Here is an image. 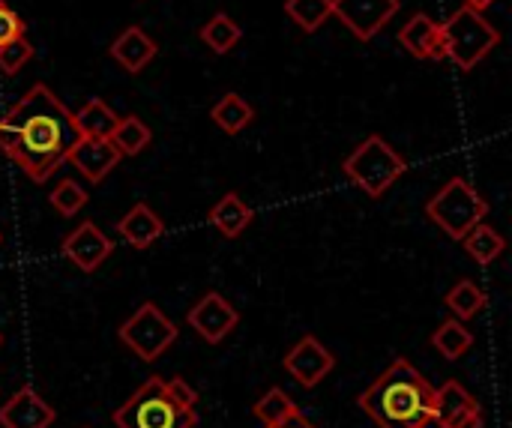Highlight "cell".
Returning a JSON list of instances; mask_svg holds the SVG:
<instances>
[{
  "label": "cell",
  "instance_id": "cell-1",
  "mask_svg": "<svg viewBox=\"0 0 512 428\" xmlns=\"http://www.w3.org/2000/svg\"><path fill=\"white\" fill-rule=\"evenodd\" d=\"M75 141L78 126L72 111L45 84H33L0 120V150L33 183H45L57 165L66 162Z\"/></svg>",
  "mask_w": 512,
  "mask_h": 428
},
{
  "label": "cell",
  "instance_id": "cell-2",
  "mask_svg": "<svg viewBox=\"0 0 512 428\" xmlns=\"http://www.w3.org/2000/svg\"><path fill=\"white\" fill-rule=\"evenodd\" d=\"M378 428H426L435 411V387L405 357L393 360L357 399Z\"/></svg>",
  "mask_w": 512,
  "mask_h": 428
},
{
  "label": "cell",
  "instance_id": "cell-3",
  "mask_svg": "<svg viewBox=\"0 0 512 428\" xmlns=\"http://www.w3.org/2000/svg\"><path fill=\"white\" fill-rule=\"evenodd\" d=\"M117 428H195L198 414L180 408L162 378H147L117 411H114Z\"/></svg>",
  "mask_w": 512,
  "mask_h": 428
},
{
  "label": "cell",
  "instance_id": "cell-4",
  "mask_svg": "<svg viewBox=\"0 0 512 428\" xmlns=\"http://www.w3.org/2000/svg\"><path fill=\"white\" fill-rule=\"evenodd\" d=\"M441 39H444V57H450L465 72L480 66L501 45V33L474 6L456 9L441 24Z\"/></svg>",
  "mask_w": 512,
  "mask_h": 428
},
{
  "label": "cell",
  "instance_id": "cell-5",
  "mask_svg": "<svg viewBox=\"0 0 512 428\" xmlns=\"http://www.w3.org/2000/svg\"><path fill=\"white\" fill-rule=\"evenodd\" d=\"M429 222H435L453 240H462L477 222L489 216V201L465 177H453L426 204Z\"/></svg>",
  "mask_w": 512,
  "mask_h": 428
},
{
  "label": "cell",
  "instance_id": "cell-6",
  "mask_svg": "<svg viewBox=\"0 0 512 428\" xmlns=\"http://www.w3.org/2000/svg\"><path fill=\"white\" fill-rule=\"evenodd\" d=\"M345 177L360 186L369 198H381L405 171L408 162L381 138V135H369L363 144H357V150L342 162Z\"/></svg>",
  "mask_w": 512,
  "mask_h": 428
},
{
  "label": "cell",
  "instance_id": "cell-7",
  "mask_svg": "<svg viewBox=\"0 0 512 428\" xmlns=\"http://www.w3.org/2000/svg\"><path fill=\"white\" fill-rule=\"evenodd\" d=\"M117 339L141 360L153 363L159 360L174 342H177V327L174 321L156 306V303H141L117 330Z\"/></svg>",
  "mask_w": 512,
  "mask_h": 428
},
{
  "label": "cell",
  "instance_id": "cell-8",
  "mask_svg": "<svg viewBox=\"0 0 512 428\" xmlns=\"http://www.w3.org/2000/svg\"><path fill=\"white\" fill-rule=\"evenodd\" d=\"M399 9V0H333V15L363 42L375 39Z\"/></svg>",
  "mask_w": 512,
  "mask_h": 428
},
{
  "label": "cell",
  "instance_id": "cell-9",
  "mask_svg": "<svg viewBox=\"0 0 512 428\" xmlns=\"http://www.w3.org/2000/svg\"><path fill=\"white\" fill-rule=\"evenodd\" d=\"M189 327L207 342V345H219L225 336L234 333V327L240 324V312L216 291L204 294L186 315Z\"/></svg>",
  "mask_w": 512,
  "mask_h": 428
},
{
  "label": "cell",
  "instance_id": "cell-10",
  "mask_svg": "<svg viewBox=\"0 0 512 428\" xmlns=\"http://www.w3.org/2000/svg\"><path fill=\"white\" fill-rule=\"evenodd\" d=\"M285 372L306 390H315L333 369H336V357L315 339V336H303L282 360Z\"/></svg>",
  "mask_w": 512,
  "mask_h": 428
},
{
  "label": "cell",
  "instance_id": "cell-11",
  "mask_svg": "<svg viewBox=\"0 0 512 428\" xmlns=\"http://www.w3.org/2000/svg\"><path fill=\"white\" fill-rule=\"evenodd\" d=\"M432 423L441 428H483V411L459 381H447L441 390H435Z\"/></svg>",
  "mask_w": 512,
  "mask_h": 428
},
{
  "label": "cell",
  "instance_id": "cell-12",
  "mask_svg": "<svg viewBox=\"0 0 512 428\" xmlns=\"http://www.w3.org/2000/svg\"><path fill=\"white\" fill-rule=\"evenodd\" d=\"M63 258H69L81 273H96L105 258L114 252V240H108L93 222H81L75 231H69L60 243Z\"/></svg>",
  "mask_w": 512,
  "mask_h": 428
},
{
  "label": "cell",
  "instance_id": "cell-13",
  "mask_svg": "<svg viewBox=\"0 0 512 428\" xmlns=\"http://www.w3.org/2000/svg\"><path fill=\"white\" fill-rule=\"evenodd\" d=\"M120 159H123L120 150L108 138H90V135H78V141L66 153V162L78 168L81 177L90 183H102L117 168Z\"/></svg>",
  "mask_w": 512,
  "mask_h": 428
},
{
  "label": "cell",
  "instance_id": "cell-14",
  "mask_svg": "<svg viewBox=\"0 0 512 428\" xmlns=\"http://www.w3.org/2000/svg\"><path fill=\"white\" fill-rule=\"evenodd\" d=\"M54 420H57L54 408L33 387H21L0 408V426L3 428H51Z\"/></svg>",
  "mask_w": 512,
  "mask_h": 428
},
{
  "label": "cell",
  "instance_id": "cell-15",
  "mask_svg": "<svg viewBox=\"0 0 512 428\" xmlns=\"http://www.w3.org/2000/svg\"><path fill=\"white\" fill-rule=\"evenodd\" d=\"M399 42L408 48V54H414L417 60H444V39H441V24L426 15L417 12L402 30H399Z\"/></svg>",
  "mask_w": 512,
  "mask_h": 428
},
{
  "label": "cell",
  "instance_id": "cell-16",
  "mask_svg": "<svg viewBox=\"0 0 512 428\" xmlns=\"http://www.w3.org/2000/svg\"><path fill=\"white\" fill-rule=\"evenodd\" d=\"M117 234H120L132 249H150V246L165 234V222H162V216H159L150 204L138 201L126 216L117 219Z\"/></svg>",
  "mask_w": 512,
  "mask_h": 428
},
{
  "label": "cell",
  "instance_id": "cell-17",
  "mask_svg": "<svg viewBox=\"0 0 512 428\" xmlns=\"http://www.w3.org/2000/svg\"><path fill=\"white\" fill-rule=\"evenodd\" d=\"M156 54H159V45H156L138 24H129V27L111 42V57H114L129 75H138Z\"/></svg>",
  "mask_w": 512,
  "mask_h": 428
},
{
  "label": "cell",
  "instance_id": "cell-18",
  "mask_svg": "<svg viewBox=\"0 0 512 428\" xmlns=\"http://www.w3.org/2000/svg\"><path fill=\"white\" fill-rule=\"evenodd\" d=\"M255 213L252 207L243 204V198L237 192H225L207 213V222L225 237V240H237L249 225H252Z\"/></svg>",
  "mask_w": 512,
  "mask_h": 428
},
{
  "label": "cell",
  "instance_id": "cell-19",
  "mask_svg": "<svg viewBox=\"0 0 512 428\" xmlns=\"http://www.w3.org/2000/svg\"><path fill=\"white\" fill-rule=\"evenodd\" d=\"M210 120H213L225 135H240V132L255 120V108H252L240 93H225V96L210 108Z\"/></svg>",
  "mask_w": 512,
  "mask_h": 428
},
{
  "label": "cell",
  "instance_id": "cell-20",
  "mask_svg": "<svg viewBox=\"0 0 512 428\" xmlns=\"http://www.w3.org/2000/svg\"><path fill=\"white\" fill-rule=\"evenodd\" d=\"M459 243L465 246V252H468L480 267H489V264H492L498 255H504V249H507V240L501 237V231H495L486 219L477 222Z\"/></svg>",
  "mask_w": 512,
  "mask_h": 428
},
{
  "label": "cell",
  "instance_id": "cell-21",
  "mask_svg": "<svg viewBox=\"0 0 512 428\" xmlns=\"http://www.w3.org/2000/svg\"><path fill=\"white\" fill-rule=\"evenodd\" d=\"M432 348H435L444 360H462V357L474 348V333H471L459 318H450V321H444V324L432 333Z\"/></svg>",
  "mask_w": 512,
  "mask_h": 428
},
{
  "label": "cell",
  "instance_id": "cell-22",
  "mask_svg": "<svg viewBox=\"0 0 512 428\" xmlns=\"http://www.w3.org/2000/svg\"><path fill=\"white\" fill-rule=\"evenodd\" d=\"M72 117H75L78 135H90V138H108L117 123L114 108L105 105L102 99H87L78 111H72Z\"/></svg>",
  "mask_w": 512,
  "mask_h": 428
},
{
  "label": "cell",
  "instance_id": "cell-23",
  "mask_svg": "<svg viewBox=\"0 0 512 428\" xmlns=\"http://www.w3.org/2000/svg\"><path fill=\"white\" fill-rule=\"evenodd\" d=\"M150 138H153L150 126L135 114L117 117V123H114V129L108 135V141L120 150V156H138L150 144Z\"/></svg>",
  "mask_w": 512,
  "mask_h": 428
},
{
  "label": "cell",
  "instance_id": "cell-24",
  "mask_svg": "<svg viewBox=\"0 0 512 428\" xmlns=\"http://www.w3.org/2000/svg\"><path fill=\"white\" fill-rule=\"evenodd\" d=\"M447 309L459 318V321H471V318H477L480 312H483V306H486V291L477 285V282H471V279H462V282H456L450 291H447Z\"/></svg>",
  "mask_w": 512,
  "mask_h": 428
},
{
  "label": "cell",
  "instance_id": "cell-25",
  "mask_svg": "<svg viewBox=\"0 0 512 428\" xmlns=\"http://www.w3.org/2000/svg\"><path fill=\"white\" fill-rule=\"evenodd\" d=\"M201 39L207 42V48H210L213 54H228V51L243 39V30H240V24H237L231 15L216 12V15L201 27Z\"/></svg>",
  "mask_w": 512,
  "mask_h": 428
},
{
  "label": "cell",
  "instance_id": "cell-26",
  "mask_svg": "<svg viewBox=\"0 0 512 428\" xmlns=\"http://www.w3.org/2000/svg\"><path fill=\"white\" fill-rule=\"evenodd\" d=\"M252 414H255V420H261L264 426H279V423L291 420L294 414H300V408L294 405V399H291L285 390L273 387V390H267V393L255 402Z\"/></svg>",
  "mask_w": 512,
  "mask_h": 428
},
{
  "label": "cell",
  "instance_id": "cell-27",
  "mask_svg": "<svg viewBox=\"0 0 512 428\" xmlns=\"http://www.w3.org/2000/svg\"><path fill=\"white\" fill-rule=\"evenodd\" d=\"M285 12L300 30L315 33L333 15V0H285Z\"/></svg>",
  "mask_w": 512,
  "mask_h": 428
},
{
  "label": "cell",
  "instance_id": "cell-28",
  "mask_svg": "<svg viewBox=\"0 0 512 428\" xmlns=\"http://www.w3.org/2000/svg\"><path fill=\"white\" fill-rule=\"evenodd\" d=\"M87 201H90V195L81 189V183H75V180H60L57 183V189L48 195V204L60 213V216H75V213H81L84 207H87Z\"/></svg>",
  "mask_w": 512,
  "mask_h": 428
},
{
  "label": "cell",
  "instance_id": "cell-29",
  "mask_svg": "<svg viewBox=\"0 0 512 428\" xmlns=\"http://www.w3.org/2000/svg\"><path fill=\"white\" fill-rule=\"evenodd\" d=\"M30 57H33V45L24 36H18V39L6 42L0 48V72L3 75H15L18 69H24L30 63Z\"/></svg>",
  "mask_w": 512,
  "mask_h": 428
},
{
  "label": "cell",
  "instance_id": "cell-30",
  "mask_svg": "<svg viewBox=\"0 0 512 428\" xmlns=\"http://www.w3.org/2000/svg\"><path fill=\"white\" fill-rule=\"evenodd\" d=\"M24 30H27L24 18H21L15 9H9V3L0 0V48H3L6 42L18 39V36H24Z\"/></svg>",
  "mask_w": 512,
  "mask_h": 428
},
{
  "label": "cell",
  "instance_id": "cell-31",
  "mask_svg": "<svg viewBox=\"0 0 512 428\" xmlns=\"http://www.w3.org/2000/svg\"><path fill=\"white\" fill-rule=\"evenodd\" d=\"M165 390H168V396H171L180 408L195 411V405H198V393H195L183 378H171V381H165Z\"/></svg>",
  "mask_w": 512,
  "mask_h": 428
},
{
  "label": "cell",
  "instance_id": "cell-32",
  "mask_svg": "<svg viewBox=\"0 0 512 428\" xmlns=\"http://www.w3.org/2000/svg\"><path fill=\"white\" fill-rule=\"evenodd\" d=\"M264 428H318L303 411L300 414H294L291 420H285V423H279V426H264Z\"/></svg>",
  "mask_w": 512,
  "mask_h": 428
},
{
  "label": "cell",
  "instance_id": "cell-33",
  "mask_svg": "<svg viewBox=\"0 0 512 428\" xmlns=\"http://www.w3.org/2000/svg\"><path fill=\"white\" fill-rule=\"evenodd\" d=\"M492 3H495V0H465V6H474V9H480V12L489 9Z\"/></svg>",
  "mask_w": 512,
  "mask_h": 428
},
{
  "label": "cell",
  "instance_id": "cell-34",
  "mask_svg": "<svg viewBox=\"0 0 512 428\" xmlns=\"http://www.w3.org/2000/svg\"><path fill=\"white\" fill-rule=\"evenodd\" d=\"M0 345H3V336H0Z\"/></svg>",
  "mask_w": 512,
  "mask_h": 428
},
{
  "label": "cell",
  "instance_id": "cell-35",
  "mask_svg": "<svg viewBox=\"0 0 512 428\" xmlns=\"http://www.w3.org/2000/svg\"><path fill=\"white\" fill-rule=\"evenodd\" d=\"M0 243H3V237H0Z\"/></svg>",
  "mask_w": 512,
  "mask_h": 428
}]
</instances>
